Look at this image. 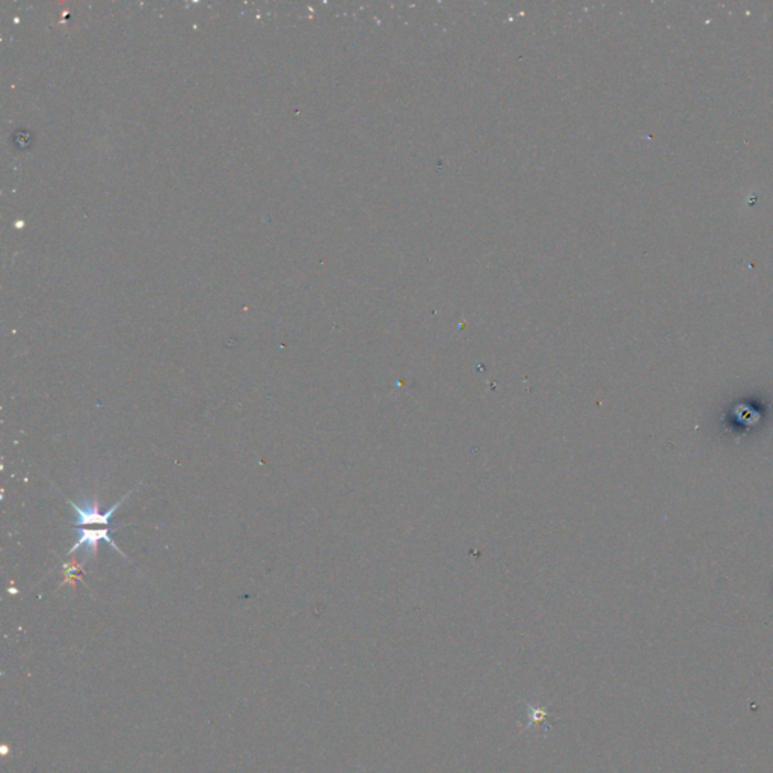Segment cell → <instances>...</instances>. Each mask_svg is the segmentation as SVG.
<instances>
[{"instance_id": "cell-2", "label": "cell", "mask_w": 773, "mask_h": 773, "mask_svg": "<svg viewBox=\"0 0 773 773\" xmlns=\"http://www.w3.org/2000/svg\"><path fill=\"white\" fill-rule=\"evenodd\" d=\"M112 532H115V530H112V529H109V528L97 529V530H88L87 528H79V529H77V533H79L77 542L73 545V547L70 549L68 554L76 553L80 547H88V553L96 554L100 541H106L108 544L112 545L113 550H117L120 554H122L121 550L115 545V542H113L112 538H110Z\"/></svg>"}, {"instance_id": "cell-1", "label": "cell", "mask_w": 773, "mask_h": 773, "mask_svg": "<svg viewBox=\"0 0 773 773\" xmlns=\"http://www.w3.org/2000/svg\"><path fill=\"white\" fill-rule=\"evenodd\" d=\"M132 491H133V490H132ZM132 491H130V492H132ZM130 492H127L126 496L122 497V499L115 504V506H112V508H110L109 511H106L105 513H100V511H98V504H97V500H96V499L92 500V502H89L88 504H85L84 508L77 506V504H75L73 502H70V500H68V504L77 512V521H76L77 525H85V528H87V525H91V524L110 525V524H112L113 512H115V511L121 506L122 502H124V500L129 497V494H130Z\"/></svg>"}, {"instance_id": "cell-3", "label": "cell", "mask_w": 773, "mask_h": 773, "mask_svg": "<svg viewBox=\"0 0 773 773\" xmlns=\"http://www.w3.org/2000/svg\"><path fill=\"white\" fill-rule=\"evenodd\" d=\"M521 704L525 708V717H528V722H524V729L525 731L533 728V727H538L541 724H545V725H547V728L551 727L549 708L535 707V705H530L528 703H521Z\"/></svg>"}]
</instances>
